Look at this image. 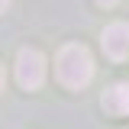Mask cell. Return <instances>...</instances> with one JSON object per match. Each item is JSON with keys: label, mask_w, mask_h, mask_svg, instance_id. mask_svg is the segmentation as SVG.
Returning a JSON list of instances; mask_svg holds the SVG:
<instances>
[{"label": "cell", "mask_w": 129, "mask_h": 129, "mask_svg": "<svg viewBox=\"0 0 129 129\" xmlns=\"http://www.w3.org/2000/svg\"><path fill=\"white\" fill-rule=\"evenodd\" d=\"M16 81L26 90L42 87V81H45V58H42L39 48H19V55H16Z\"/></svg>", "instance_id": "2"}, {"label": "cell", "mask_w": 129, "mask_h": 129, "mask_svg": "<svg viewBox=\"0 0 129 129\" xmlns=\"http://www.w3.org/2000/svg\"><path fill=\"white\" fill-rule=\"evenodd\" d=\"M103 110L113 116H129V84H116L103 94Z\"/></svg>", "instance_id": "4"}, {"label": "cell", "mask_w": 129, "mask_h": 129, "mask_svg": "<svg viewBox=\"0 0 129 129\" xmlns=\"http://www.w3.org/2000/svg\"><path fill=\"white\" fill-rule=\"evenodd\" d=\"M3 81H7V74H3V64H0V90H3Z\"/></svg>", "instance_id": "6"}, {"label": "cell", "mask_w": 129, "mask_h": 129, "mask_svg": "<svg viewBox=\"0 0 129 129\" xmlns=\"http://www.w3.org/2000/svg\"><path fill=\"white\" fill-rule=\"evenodd\" d=\"M100 42H103L107 58H113V61L129 58V23H110L103 29V39Z\"/></svg>", "instance_id": "3"}, {"label": "cell", "mask_w": 129, "mask_h": 129, "mask_svg": "<svg viewBox=\"0 0 129 129\" xmlns=\"http://www.w3.org/2000/svg\"><path fill=\"white\" fill-rule=\"evenodd\" d=\"M97 3H100V7H113L116 0H97Z\"/></svg>", "instance_id": "5"}, {"label": "cell", "mask_w": 129, "mask_h": 129, "mask_svg": "<svg viewBox=\"0 0 129 129\" xmlns=\"http://www.w3.org/2000/svg\"><path fill=\"white\" fill-rule=\"evenodd\" d=\"M7 7H10V0H0V13H3V10H7Z\"/></svg>", "instance_id": "7"}, {"label": "cell", "mask_w": 129, "mask_h": 129, "mask_svg": "<svg viewBox=\"0 0 129 129\" xmlns=\"http://www.w3.org/2000/svg\"><path fill=\"white\" fill-rule=\"evenodd\" d=\"M55 78L61 81L64 87H71V90L87 87L90 78H94V58H90V52L84 45H78V42L64 45L58 52V58H55Z\"/></svg>", "instance_id": "1"}]
</instances>
